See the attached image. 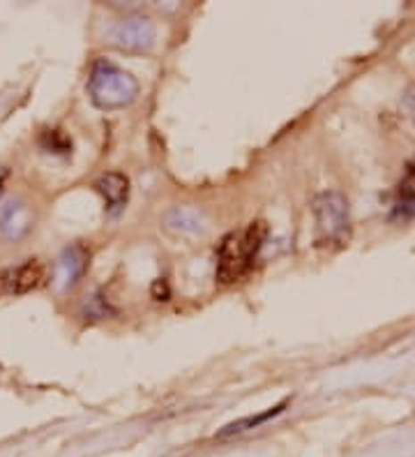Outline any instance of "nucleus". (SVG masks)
I'll list each match as a JSON object with an SVG mask.
<instances>
[{"label": "nucleus", "mask_w": 415, "mask_h": 457, "mask_svg": "<svg viewBox=\"0 0 415 457\" xmlns=\"http://www.w3.org/2000/svg\"><path fill=\"white\" fill-rule=\"evenodd\" d=\"M266 236L268 224L256 220L221 240L220 252H217V279L221 285H233L249 273Z\"/></svg>", "instance_id": "obj_1"}, {"label": "nucleus", "mask_w": 415, "mask_h": 457, "mask_svg": "<svg viewBox=\"0 0 415 457\" xmlns=\"http://www.w3.org/2000/svg\"><path fill=\"white\" fill-rule=\"evenodd\" d=\"M90 100L100 109H120L137 97L138 84L129 72H122L113 62L97 61L88 79Z\"/></svg>", "instance_id": "obj_2"}, {"label": "nucleus", "mask_w": 415, "mask_h": 457, "mask_svg": "<svg viewBox=\"0 0 415 457\" xmlns=\"http://www.w3.org/2000/svg\"><path fill=\"white\" fill-rule=\"evenodd\" d=\"M316 243L342 245L349 238V206L337 192H328L316 199Z\"/></svg>", "instance_id": "obj_3"}, {"label": "nucleus", "mask_w": 415, "mask_h": 457, "mask_svg": "<svg viewBox=\"0 0 415 457\" xmlns=\"http://www.w3.org/2000/svg\"><path fill=\"white\" fill-rule=\"evenodd\" d=\"M7 278V289L12 294H28V291H35L46 282V266L39 259H30L23 266H19L17 270L5 275Z\"/></svg>", "instance_id": "obj_4"}, {"label": "nucleus", "mask_w": 415, "mask_h": 457, "mask_svg": "<svg viewBox=\"0 0 415 457\" xmlns=\"http://www.w3.org/2000/svg\"><path fill=\"white\" fill-rule=\"evenodd\" d=\"M95 187L102 192V196H104L106 201V208H109L111 212L120 211V208L125 206V201H128V195H129V183L122 173L118 171L104 173V176L97 180Z\"/></svg>", "instance_id": "obj_5"}, {"label": "nucleus", "mask_w": 415, "mask_h": 457, "mask_svg": "<svg viewBox=\"0 0 415 457\" xmlns=\"http://www.w3.org/2000/svg\"><path fill=\"white\" fill-rule=\"evenodd\" d=\"M153 37H155L153 26L144 19L125 21L116 33V39H120L118 46H122V49H145V46H150Z\"/></svg>", "instance_id": "obj_6"}, {"label": "nucleus", "mask_w": 415, "mask_h": 457, "mask_svg": "<svg viewBox=\"0 0 415 457\" xmlns=\"http://www.w3.org/2000/svg\"><path fill=\"white\" fill-rule=\"evenodd\" d=\"M282 409H284V404H279V407H275V409H268V411H266V413H261V416H252V419H243V420H238V423H231V425H227V429H221V432H220V436L238 435V432H245V429H252V428H256V425L266 423L268 419H272V416H277V413L282 411Z\"/></svg>", "instance_id": "obj_7"}]
</instances>
